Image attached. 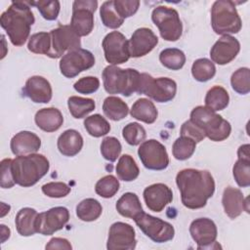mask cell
Returning a JSON list of instances; mask_svg holds the SVG:
<instances>
[{"label":"cell","instance_id":"cell-6","mask_svg":"<svg viewBox=\"0 0 250 250\" xmlns=\"http://www.w3.org/2000/svg\"><path fill=\"white\" fill-rule=\"evenodd\" d=\"M211 25L213 30L221 35L239 32L242 21L234 2L230 0L215 1L211 8Z\"/></svg>","mask_w":250,"mask_h":250},{"label":"cell","instance_id":"cell-11","mask_svg":"<svg viewBox=\"0 0 250 250\" xmlns=\"http://www.w3.org/2000/svg\"><path fill=\"white\" fill-rule=\"evenodd\" d=\"M98 8L96 0H76L72 4L70 26L78 36L89 35L94 28V13Z\"/></svg>","mask_w":250,"mask_h":250},{"label":"cell","instance_id":"cell-41","mask_svg":"<svg viewBox=\"0 0 250 250\" xmlns=\"http://www.w3.org/2000/svg\"><path fill=\"white\" fill-rule=\"evenodd\" d=\"M119 181L113 175H106L101 178L95 186V191L104 198H110L119 189Z\"/></svg>","mask_w":250,"mask_h":250},{"label":"cell","instance_id":"cell-44","mask_svg":"<svg viewBox=\"0 0 250 250\" xmlns=\"http://www.w3.org/2000/svg\"><path fill=\"white\" fill-rule=\"evenodd\" d=\"M31 5L35 6L41 16L47 21H55L61 10V4L58 0H39L31 1Z\"/></svg>","mask_w":250,"mask_h":250},{"label":"cell","instance_id":"cell-38","mask_svg":"<svg viewBox=\"0 0 250 250\" xmlns=\"http://www.w3.org/2000/svg\"><path fill=\"white\" fill-rule=\"evenodd\" d=\"M196 143L188 137L181 136L173 144L172 153L177 160H187L195 151Z\"/></svg>","mask_w":250,"mask_h":250},{"label":"cell","instance_id":"cell-31","mask_svg":"<svg viewBox=\"0 0 250 250\" xmlns=\"http://www.w3.org/2000/svg\"><path fill=\"white\" fill-rule=\"evenodd\" d=\"M103 212L102 204L95 198H86L76 206V216L84 222H93L100 218Z\"/></svg>","mask_w":250,"mask_h":250},{"label":"cell","instance_id":"cell-14","mask_svg":"<svg viewBox=\"0 0 250 250\" xmlns=\"http://www.w3.org/2000/svg\"><path fill=\"white\" fill-rule=\"evenodd\" d=\"M104 58L111 65L126 62L130 59L129 40L119 31L107 33L102 43Z\"/></svg>","mask_w":250,"mask_h":250},{"label":"cell","instance_id":"cell-19","mask_svg":"<svg viewBox=\"0 0 250 250\" xmlns=\"http://www.w3.org/2000/svg\"><path fill=\"white\" fill-rule=\"evenodd\" d=\"M158 43V37L147 27L136 29L129 40V52L133 58H141L151 52Z\"/></svg>","mask_w":250,"mask_h":250},{"label":"cell","instance_id":"cell-34","mask_svg":"<svg viewBox=\"0 0 250 250\" xmlns=\"http://www.w3.org/2000/svg\"><path fill=\"white\" fill-rule=\"evenodd\" d=\"M159 61L165 67L171 70H179L185 65L186 55L180 49L167 48L160 52Z\"/></svg>","mask_w":250,"mask_h":250},{"label":"cell","instance_id":"cell-7","mask_svg":"<svg viewBox=\"0 0 250 250\" xmlns=\"http://www.w3.org/2000/svg\"><path fill=\"white\" fill-rule=\"evenodd\" d=\"M151 20L158 27L164 40L174 42L182 36L183 24L175 9L167 6H157L151 13Z\"/></svg>","mask_w":250,"mask_h":250},{"label":"cell","instance_id":"cell-33","mask_svg":"<svg viewBox=\"0 0 250 250\" xmlns=\"http://www.w3.org/2000/svg\"><path fill=\"white\" fill-rule=\"evenodd\" d=\"M67 106L70 114L74 118L80 119L92 112L95 109L96 104L93 99L71 96L67 100Z\"/></svg>","mask_w":250,"mask_h":250},{"label":"cell","instance_id":"cell-21","mask_svg":"<svg viewBox=\"0 0 250 250\" xmlns=\"http://www.w3.org/2000/svg\"><path fill=\"white\" fill-rule=\"evenodd\" d=\"M23 94L36 104H47L51 101L53 91L50 82L43 76L29 77L22 89Z\"/></svg>","mask_w":250,"mask_h":250},{"label":"cell","instance_id":"cell-17","mask_svg":"<svg viewBox=\"0 0 250 250\" xmlns=\"http://www.w3.org/2000/svg\"><path fill=\"white\" fill-rule=\"evenodd\" d=\"M189 233L197 244V249L212 248L216 243L218 229L216 224L209 218H198L191 222Z\"/></svg>","mask_w":250,"mask_h":250},{"label":"cell","instance_id":"cell-18","mask_svg":"<svg viewBox=\"0 0 250 250\" xmlns=\"http://www.w3.org/2000/svg\"><path fill=\"white\" fill-rule=\"evenodd\" d=\"M240 51L239 41L231 35H223L215 42L210 50V57L213 62L220 65L229 63Z\"/></svg>","mask_w":250,"mask_h":250},{"label":"cell","instance_id":"cell-52","mask_svg":"<svg viewBox=\"0 0 250 250\" xmlns=\"http://www.w3.org/2000/svg\"><path fill=\"white\" fill-rule=\"evenodd\" d=\"M237 155L238 158L250 160V146L248 144L240 146L237 150Z\"/></svg>","mask_w":250,"mask_h":250},{"label":"cell","instance_id":"cell-50","mask_svg":"<svg viewBox=\"0 0 250 250\" xmlns=\"http://www.w3.org/2000/svg\"><path fill=\"white\" fill-rule=\"evenodd\" d=\"M180 134L181 136L192 139L195 143H199L206 138L205 132L200 127L192 123L190 120H188L183 123V125L181 126Z\"/></svg>","mask_w":250,"mask_h":250},{"label":"cell","instance_id":"cell-20","mask_svg":"<svg viewBox=\"0 0 250 250\" xmlns=\"http://www.w3.org/2000/svg\"><path fill=\"white\" fill-rule=\"evenodd\" d=\"M144 200L150 211L161 212L166 205L172 202L173 192L171 188L162 184L157 183L146 187L144 190Z\"/></svg>","mask_w":250,"mask_h":250},{"label":"cell","instance_id":"cell-1","mask_svg":"<svg viewBox=\"0 0 250 250\" xmlns=\"http://www.w3.org/2000/svg\"><path fill=\"white\" fill-rule=\"evenodd\" d=\"M182 203L188 209L203 208L215 192V181L207 170L183 169L176 176Z\"/></svg>","mask_w":250,"mask_h":250},{"label":"cell","instance_id":"cell-3","mask_svg":"<svg viewBox=\"0 0 250 250\" xmlns=\"http://www.w3.org/2000/svg\"><path fill=\"white\" fill-rule=\"evenodd\" d=\"M49 169V160L39 153L18 155L12 162L15 183L23 188L34 186L48 173Z\"/></svg>","mask_w":250,"mask_h":250},{"label":"cell","instance_id":"cell-29","mask_svg":"<svg viewBox=\"0 0 250 250\" xmlns=\"http://www.w3.org/2000/svg\"><path fill=\"white\" fill-rule=\"evenodd\" d=\"M103 111L104 115L113 121L124 119L129 113L128 104L120 98L109 96L103 103Z\"/></svg>","mask_w":250,"mask_h":250},{"label":"cell","instance_id":"cell-15","mask_svg":"<svg viewBox=\"0 0 250 250\" xmlns=\"http://www.w3.org/2000/svg\"><path fill=\"white\" fill-rule=\"evenodd\" d=\"M69 220V211L62 206H57L48 211L38 213L35 229L36 232L43 235H51L63 229Z\"/></svg>","mask_w":250,"mask_h":250},{"label":"cell","instance_id":"cell-39","mask_svg":"<svg viewBox=\"0 0 250 250\" xmlns=\"http://www.w3.org/2000/svg\"><path fill=\"white\" fill-rule=\"evenodd\" d=\"M27 48L31 53L48 56L51 51V35L48 32H37L30 36Z\"/></svg>","mask_w":250,"mask_h":250},{"label":"cell","instance_id":"cell-37","mask_svg":"<svg viewBox=\"0 0 250 250\" xmlns=\"http://www.w3.org/2000/svg\"><path fill=\"white\" fill-rule=\"evenodd\" d=\"M100 16L104 26L116 29L122 25L124 20L116 13L114 9V0L105 1L100 8Z\"/></svg>","mask_w":250,"mask_h":250},{"label":"cell","instance_id":"cell-51","mask_svg":"<svg viewBox=\"0 0 250 250\" xmlns=\"http://www.w3.org/2000/svg\"><path fill=\"white\" fill-rule=\"evenodd\" d=\"M46 249H65L70 250L72 248L70 242L62 237H53L50 239V241L45 246Z\"/></svg>","mask_w":250,"mask_h":250},{"label":"cell","instance_id":"cell-12","mask_svg":"<svg viewBox=\"0 0 250 250\" xmlns=\"http://www.w3.org/2000/svg\"><path fill=\"white\" fill-rule=\"evenodd\" d=\"M138 155L143 165L148 170H164L170 161L166 147L154 139L144 141L138 148Z\"/></svg>","mask_w":250,"mask_h":250},{"label":"cell","instance_id":"cell-32","mask_svg":"<svg viewBox=\"0 0 250 250\" xmlns=\"http://www.w3.org/2000/svg\"><path fill=\"white\" fill-rule=\"evenodd\" d=\"M115 171L119 180L124 182H132L139 177L140 169L135 159L129 154H123L120 156Z\"/></svg>","mask_w":250,"mask_h":250},{"label":"cell","instance_id":"cell-45","mask_svg":"<svg viewBox=\"0 0 250 250\" xmlns=\"http://www.w3.org/2000/svg\"><path fill=\"white\" fill-rule=\"evenodd\" d=\"M121 150V144L119 140L115 137H106L102 141L101 153L105 160L109 162H114L120 155Z\"/></svg>","mask_w":250,"mask_h":250},{"label":"cell","instance_id":"cell-16","mask_svg":"<svg viewBox=\"0 0 250 250\" xmlns=\"http://www.w3.org/2000/svg\"><path fill=\"white\" fill-rule=\"evenodd\" d=\"M136 245V233L131 225L115 222L110 226L106 242L108 250H133Z\"/></svg>","mask_w":250,"mask_h":250},{"label":"cell","instance_id":"cell-48","mask_svg":"<svg viewBox=\"0 0 250 250\" xmlns=\"http://www.w3.org/2000/svg\"><path fill=\"white\" fill-rule=\"evenodd\" d=\"M100 87V80L99 78L95 76H86L78 79L74 85L73 88L76 92L80 94H93L96 91H98Z\"/></svg>","mask_w":250,"mask_h":250},{"label":"cell","instance_id":"cell-13","mask_svg":"<svg viewBox=\"0 0 250 250\" xmlns=\"http://www.w3.org/2000/svg\"><path fill=\"white\" fill-rule=\"evenodd\" d=\"M94 55L85 49L72 50L61 58L60 70L66 78H73L80 72L94 66Z\"/></svg>","mask_w":250,"mask_h":250},{"label":"cell","instance_id":"cell-25","mask_svg":"<svg viewBox=\"0 0 250 250\" xmlns=\"http://www.w3.org/2000/svg\"><path fill=\"white\" fill-rule=\"evenodd\" d=\"M59 151L67 157H72L80 152L83 147V138L81 134L74 130H65L60 135L57 142Z\"/></svg>","mask_w":250,"mask_h":250},{"label":"cell","instance_id":"cell-9","mask_svg":"<svg viewBox=\"0 0 250 250\" xmlns=\"http://www.w3.org/2000/svg\"><path fill=\"white\" fill-rule=\"evenodd\" d=\"M139 229L152 241L156 243H164L174 238V227L159 218L153 217L144 211L134 219Z\"/></svg>","mask_w":250,"mask_h":250},{"label":"cell","instance_id":"cell-2","mask_svg":"<svg viewBox=\"0 0 250 250\" xmlns=\"http://www.w3.org/2000/svg\"><path fill=\"white\" fill-rule=\"evenodd\" d=\"M31 6V1H13L1 14L0 24L15 46H22L29 36L35 21Z\"/></svg>","mask_w":250,"mask_h":250},{"label":"cell","instance_id":"cell-49","mask_svg":"<svg viewBox=\"0 0 250 250\" xmlns=\"http://www.w3.org/2000/svg\"><path fill=\"white\" fill-rule=\"evenodd\" d=\"M12 162L13 159L11 158H5L1 161L0 186L2 188H11L16 184L12 172Z\"/></svg>","mask_w":250,"mask_h":250},{"label":"cell","instance_id":"cell-8","mask_svg":"<svg viewBox=\"0 0 250 250\" xmlns=\"http://www.w3.org/2000/svg\"><path fill=\"white\" fill-rule=\"evenodd\" d=\"M177 92L176 82L169 77L153 78L147 73H142L141 86L138 94H144L157 103L172 101Z\"/></svg>","mask_w":250,"mask_h":250},{"label":"cell","instance_id":"cell-28","mask_svg":"<svg viewBox=\"0 0 250 250\" xmlns=\"http://www.w3.org/2000/svg\"><path fill=\"white\" fill-rule=\"evenodd\" d=\"M115 208L121 216L133 220L144 211L138 195L134 192L124 193L117 200Z\"/></svg>","mask_w":250,"mask_h":250},{"label":"cell","instance_id":"cell-23","mask_svg":"<svg viewBox=\"0 0 250 250\" xmlns=\"http://www.w3.org/2000/svg\"><path fill=\"white\" fill-rule=\"evenodd\" d=\"M41 146L40 138L30 131H21L11 140L10 147L15 155H27L36 153Z\"/></svg>","mask_w":250,"mask_h":250},{"label":"cell","instance_id":"cell-26","mask_svg":"<svg viewBox=\"0 0 250 250\" xmlns=\"http://www.w3.org/2000/svg\"><path fill=\"white\" fill-rule=\"evenodd\" d=\"M130 114L133 118L139 121L145 122L146 124H152L157 119L158 111L150 100L141 98L133 104Z\"/></svg>","mask_w":250,"mask_h":250},{"label":"cell","instance_id":"cell-30","mask_svg":"<svg viewBox=\"0 0 250 250\" xmlns=\"http://www.w3.org/2000/svg\"><path fill=\"white\" fill-rule=\"evenodd\" d=\"M205 106L214 110L220 111L225 109L229 105V96L228 91L222 86H214L208 90L206 93L205 99Z\"/></svg>","mask_w":250,"mask_h":250},{"label":"cell","instance_id":"cell-4","mask_svg":"<svg viewBox=\"0 0 250 250\" xmlns=\"http://www.w3.org/2000/svg\"><path fill=\"white\" fill-rule=\"evenodd\" d=\"M142 80V73L134 68H121L117 65H107L103 71L104 88L108 94H120L130 97L138 93Z\"/></svg>","mask_w":250,"mask_h":250},{"label":"cell","instance_id":"cell-5","mask_svg":"<svg viewBox=\"0 0 250 250\" xmlns=\"http://www.w3.org/2000/svg\"><path fill=\"white\" fill-rule=\"evenodd\" d=\"M189 120L200 127L205 132V136L213 142L228 139L231 132L229 122L205 105L194 107L190 112Z\"/></svg>","mask_w":250,"mask_h":250},{"label":"cell","instance_id":"cell-24","mask_svg":"<svg viewBox=\"0 0 250 250\" xmlns=\"http://www.w3.org/2000/svg\"><path fill=\"white\" fill-rule=\"evenodd\" d=\"M36 125L47 133L59 130L63 123V116L60 109L56 107H46L39 109L34 117Z\"/></svg>","mask_w":250,"mask_h":250},{"label":"cell","instance_id":"cell-43","mask_svg":"<svg viewBox=\"0 0 250 250\" xmlns=\"http://www.w3.org/2000/svg\"><path fill=\"white\" fill-rule=\"evenodd\" d=\"M233 178L240 188L250 186V160L238 158L232 168Z\"/></svg>","mask_w":250,"mask_h":250},{"label":"cell","instance_id":"cell-46","mask_svg":"<svg viewBox=\"0 0 250 250\" xmlns=\"http://www.w3.org/2000/svg\"><path fill=\"white\" fill-rule=\"evenodd\" d=\"M42 192L53 198H61L66 196L70 192V188L62 182H50L42 186Z\"/></svg>","mask_w":250,"mask_h":250},{"label":"cell","instance_id":"cell-22","mask_svg":"<svg viewBox=\"0 0 250 250\" xmlns=\"http://www.w3.org/2000/svg\"><path fill=\"white\" fill-rule=\"evenodd\" d=\"M248 197L244 198L241 190L236 188L227 187L224 190L222 197V204L225 210V213L230 218L235 219L242 211L249 213V203Z\"/></svg>","mask_w":250,"mask_h":250},{"label":"cell","instance_id":"cell-35","mask_svg":"<svg viewBox=\"0 0 250 250\" xmlns=\"http://www.w3.org/2000/svg\"><path fill=\"white\" fill-rule=\"evenodd\" d=\"M191 74L196 81L206 82L215 76L216 66L212 61L206 58L197 59L192 63Z\"/></svg>","mask_w":250,"mask_h":250},{"label":"cell","instance_id":"cell-10","mask_svg":"<svg viewBox=\"0 0 250 250\" xmlns=\"http://www.w3.org/2000/svg\"><path fill=\"white\" fill-rule=\"evenodd\" d=\"M51 51L48 57L52 59L62 58L66 53L81 47L80 36L69 25H59L50 32Z\"/></svg>","mask_w":250,"mask_h":250},{"label":"cell","instance_id":"cell-47","mask_svg":"<svg viewBox=\"0 0 250 250\" xmlns=\"http://www.w3.org/2000/svg\"><path fill=\"white\" fill-rule=\"evenodd\" d=\"M139 7L140 1L138 0H114V9L123 20L136 14Z\"/></svg>","mask_w":250,"mask_h":250},{"label":"cell","instance_id":"cell-40","mask_svg":"<svg viewBox=\"0 0 250 250\" xmlns=\"http://www.w3.org/2000/svg\"><path fill=\"white\" fill-rule=\"evenodd\" d=\"M231 88L240 95L250 92V70L248 67H240L235 70L230 77Z\"/></svg>","mask_w":250,"mask_h":250},{"label":"cell","instance_id":"cell-53","mask_svg":"<svg viewBox=\"0 0 250 250\" xmlns=\"http://www.w3.org/2000/svg\"><path fill=\"white\" fill-rule=\"evenodd\" d=\"M1 236H2V243L10 237V229L5 226V225H1Z\"/></svg>","mask_w":250,"mask_h":250},{"label":"cell","instance_id":"cell-36","mask_svg":"<svg viewBox=\"0 0 250 250\" xmlns=\"http://www.w3.org/2000/svg\"><path fill=\"white\" fill-rule=\"evenodd\" d=\"M84 127L89 135L95 138L105 136L110 131V124L101 114H93L85 118Z\"/></svg>","mask_w":250,"mask_h":250},{"label":"cell","instance_id":"cell-27","mask_svg":"<svg viewBox=\"0 0 250 250\" xmlns=\"http://www.w3.org/2000/svg\"><path fill=\"white\" fill-rule=\"evenodd\" d=\"M38 213L35 209L30 207L21 208L15 219L17 231L21 236H31L36 233L35 223Z\"/></svg>","mask_w":250,"mask_h":250},{"label":"cell","instance_id":"cell-42","mask_svg":"<svg viewBox=\"0 0 250 250\" xmlns=\"http://www.w3.org/2000/svg\"><path fill=\"white\" fill-rule=\"evenodd\" d=\"M122 136L126 143L130 146H138L145 141L146 132L145 128L138 122H131L125 125L123 128Z\"/></svg>","mask_w":250,"mask_h":250}]
</instances>
